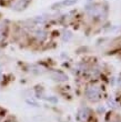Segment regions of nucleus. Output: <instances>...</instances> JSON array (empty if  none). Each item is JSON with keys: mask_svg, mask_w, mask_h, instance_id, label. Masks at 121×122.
I'll return each instance as SVG.
<instances>
[{"mask_svg": "<svg viewBox=\"0 0 121 122\" xmlns=\"http://www.w3.org/2000/svg\"><path fill=\"white\" fill-rule=\"evenodd\" d=\"M87 12L91 17H95L98 19H105L107 17V10L100 5H92L90 7H87Z\"/></svg>", "mask_w": 121, "mask_h": 122, "instance_id": "obj_1", "label": "nucleus"}, {"mask_svg": "<svg viewBox=\"0 0 121 122\" xmlns=\"http://www.w3.org/2000/svg\"><path fill=\"white\" fill-rule=\"evenodd\" d=\"M86 94L88 97V99L90 101H93V102L100 100V98H101V91L97 86H91L88 88L86 91Z\"/></svg>", "mask_w": 121, "mask_h": 122, "instance_id": "obj_2", "label": "nucleus"}, {"mask_svg": "<svg viewBox=\"0 0 121 122\" xmlns=\"http://www.w3.org/2000/svg\"><path fill=\"white\" fill-rule=\"evenodd\" d=\"M30 2H31V0H17L16 2L12 5V10H15V11H22L29 6Z\"/></svg>", "mask_w": 121, "mask_h": 122, "instance_id": "obj_3", "label": "nucleus"}, {"mask_svg": "<svg viewBox=\"0 0 121 122\" xmlns=\"http://www.w3.org/2000/svg\"><path fill=\"white\" fill-rule=\"evenodd\" d=\"M77 2V0H62V1H59V2L53 3L51 8L52 9H60V8H66V7H70L72 5Z\"/></svg>", "mask_w": 121, "mask_h": 122, "instance_id": "obj_4", "label": "nucleus"}, {"mask_svg": "<svg viewBox=\"0 0 121 122\" xmlns=\"http://www.w3.org/2000/svg\"><path fill=\"white\" fill-rule=\"evenodd\" d=\"M78 117H79V119L81 120L82 122H86L87 120L89 119V117H90L89 109H87V108H83V109H81L79 111V114H78Z\"/></svg>", "mask_w": 121, "mask_h": 122, "instance_id": "obj_5", "label": "nucleus"}, {"mask_svg": "<svg viewBox=\"0 0 121 122\" xmlns=\"http://www.w3.org/2000/svg\"><path fill=\"white\" fill-rule=\"evenodd\" d=\"M35 37L38 41H43V40L47 38V32L42 29H38L35 31Z\"/></svg>", "mask_w": 121, "mask_h": 122, "instance_id": "obj_6", "label": "nucleus"}, {"mask_svg": "<svg viewBox=\"0 0 121 122\" xmlns=\"http://www.w3.org/2000/svg\"><path fill=\"white\" fill-rule=\"evenodd\" d=\"M52 79L56 81H66L67 77L63 73H61V72H53L52 73Z\"/></svg>", "mask_w": 121, "mask_h": 122, "instance_id": "obj_7", "label": "nucleus"}, {"mask_svg": "<svg viewBox=\"0 0 121 122\" xmlns=\"http://www.w3.org/2000/svg\"><path fill=\"white\" fill-rule=\"evenodd\" d=\"M32 21H33L36 25H41V23H43L46 21V17H43V16H37V17H35V18L32 19Z\"/></svg>", "mask_w": 121, "mask_h": 122, "instance_id": "obj_8", "label": "nucleus"}, {"mask_svg": "<svg viewBox=\"0 0 121 122\" xmlns=\"http://www.w3.org/2000/svg\"><path fill=\"white\" fill-rule=\"evenodd\" d=\"M5 37H6V28H5V26L0 25V43L3 41Z\"/></svg>", "mask_w": 121, "mask_h": 122, "instance_id": "obj_9", "label": "nucleus"}, {"mask_svg": "<svg viewBox=\"0 0 121 122\" xmlns=\"http://www.w3.org/2000/svg\"><path fill=\"white\" fill-rule=\"evenodd\" d=\"M71 37H72L71 32H70V31H66V32H64V35H63V37H62V38H63L64 41H69V40L71 39Z\"/></svg>", "mask_w": 121, "mask_h": 122, "instance_id": "obj_10", "label": "nucleus"}, {"mask_svg": "<svg viewBox=\"0 0 121 122\" xmlns=\"http://www.w3.org/2000/svg\"><path fill=\"white\" fill-rule=\"evenodd\" d=\"M2 72H3V70H2V66L0 64V81H1V79H2Z\"/></svg>", "mask_w": 121, "mask_h": 122, "instance_id": "obj_11", "label": "nucleus"}, {"mask_svg": "<svg viewBox=\"0 0 121 122\" xmlns=\"http://www.w3.org/2000/svg\"><path fill=\"white\" fill-rule=\"evenodd\" d=\"M119 86H121V78L119 79Z\"/></svg>", "mask_w": 121, "mask_h": 122, "instance_id": "obj_12", "label": "nucleus"}]
</instances>
